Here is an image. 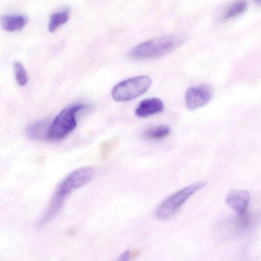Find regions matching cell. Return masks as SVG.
Listing matches in <instances>:
<instances>
[{
  "instance_id": "obj_1",
  "label": "cell",
  "mask_w": 261,
  "mask_h": 261,
  "mask_svg": "<svg viewBox=\"0 0 261 261\" xmlns=\"http://www.w3.org/2000/svg\"><path fill=\"white\" fill-rule=\"evenodd\" d=\"M94 173L92 167L85 166L75 169L67 175L57 188L42 221L44 223L50 221L61 210L68 195L91 180Z\"/></svg>"
},
{
  "instance_id": "obj_2",
  "label": "cell",
  "mask_w": 261,
  "mask_h": 261,
  "mask_svg": "<svg viewBox=\"0 0 261 261\" xmlns=\"http://www.w3.org/2000/svg\"><path fill=\"white\" fill-rule=\"evenodd\" d=\"M184 41V37L180 35L160 36L137 45L130 50L129 55L132 58L138 60L158 58L176 49Z\"/></svg>"
},
{
  "instance_id": "obj_3",
  "label": "cell",
  "mask_w": 261,
  "mask_h": 261,
  "mask_svg": "<svg viewBox=\"0 0 261 261\" xmlns=\"http://www.w3.org/2000/svg\"><path fill=\"white\" fill-rule=\"evenodd\" d=\"M87 107L85 104L74 103L65 108L50 123L47 140L57 141L66 137L76 125V113Z\"/></svg>"
},
{
  "instance_id": "obj_4",
  "label": "cell",
  "mask_w": 261,
  "mask_h": 261,
  "mask_svg": "<svg viewBox=\"0 0 261 261\" xmlns=\"http://www.w3.org/2000/svg\"><path fill=\"white\" fill-rule=\"evenodd\" d=\"M151 84L152 80L148 76L132 77L115 86L112 91V96L117 101L130 100L145 93Z\"/></svg>"
},
{
  "instance_id": "obj_5",
  "label": "cell",
  "mask_w": 261,
  "mask_h": 261,
  "mask_svg": "<svg viewBox=\"0 0 261 261\" xmlns=\"http://www.w3.org/2000/svg\"><path fill=\"white\" fill-rule=\"evenodd\" d=\"M206 182H198L187 186L171 195L159 206L155 216L159 219H166L173 215L193 194L204 187Z\"/></svg>"
},
{
  "instance_id": "obj_6",
  "label": "cell",
  "mask_w": 261,
  "mask_h": 261,
  "mask_svg": "<svg viewBox=\"0 0 261 261\" xmlns=\"http://www.w3.org/2000/svg\"><path fill=\"white\" fill-rule=\"evenodd\" d=\"M213 94L212 88L206 84L189 87L185 94V103L190 110H195L206 105Z\"/></svg>"
},
{
  "instance_id": "obj_7",
  "label": "cell",
  "mask_w": 261,
  "mask_h": 261,
  "mask_svg": "<svg viewBox=\"0 0 261 261\" xmlns=\"http://www.w3.org/2000/svg\"><path fill=\"white\" fill-rule=\"evenodd\" d=\"M250 194L246 190H236L230 191L226 198V203L236 212L244 214L249 203Z\"/></svg>"
},
{
  "instance_id": "obj_8",
  "label": "cell",
  "mask_w": 261,
  "mask_h": 261,
  "mask_svg": "<svg viewBox=\"0 0 261 261\" xmlns=\"http://www.w3.org/2000/svg\"><path fill=\"white\" fill-rule=\"evenodd\" d=\"M164 108V103L160 99L146 98L140 102L135 113L138 117L145 118L162 112Z\"/></svg>"
},
{
  "instance_id": "obj_9",
  "label": "cell",
  "mask_w": 261,
  "mask_h": 261,
  "mask_svg": "<svg viewBox=\"0 0 261 261\" xmlns=\"http://www.w3.org/2000/svg\"><path fill=\"white\" fill-rule=\"evenodd\" d=\"M27 22L28 18L23 15H4L1 19L2 28L9 32L21 31Z\"/></svg>"
},
{
  "instance_id": "obj_10",
  "label": "cell",
  "mask_w": 261,
  "mask_h": 261,
  "mask_svg": "<svg viewBox=\"0 0 261 261\" xmlns=\"http://www.w3.org/2000/svg\"><path fill=\"white\" fill-rule=\"evenodd\" d=\"M50 125V123H49L47 121L42 120L36 122L25 128V135L28 138L33 140L47 139Z\"/></svg>"
},
{
  "instance_id": "obj_11",
  "label": "cell",
  "mask_w": 261,
  "mask_h": 261,
  "mask_svg": "<svg viewBox=\"0 0 261 261\" xmlns=\"http://www.w3.org/2000/svg\"><path fill=\"white\" fill-rule=\"evenodd\" d=\"M248 7L245 0H239L230 4L225 10L223 16L224 20H229L238 17L243 14Z\"/></svg>"
},
{
  "instance_id": "obj_12",
  "label": "cell",
  "mask_w": 261,
  "mask_h": 261,
  "mask_svg": "<svg viewBox=\"0 0 261 261\" xmlns=\"http://www.w3.org/2000/svg\"><path fill=\"white\" fill-rule=\"evenodd\" d=\"M170 133V127L167 125L162 124L146 129L143 132V136L147 139L160 140L166 138Z\"/></svg>"
},
{
  "instance_id": "obj_13",
  "label": "cell",
  "mask_w": 261,
  "mask_h": 261,
  "mask_svg": "<svg viewBox=\"0 0 261 261\" xmlns=\"http://www.w3.org/2000/svg\"><path fill=\"white\" fill-rule=\"evenodd\" d=\"M69 9L53 13L50 16L48 29L50 33L55 32L59 27L66 23L69 18Z\"/></svg>"
},
{
  "instance_id": "obj_14",
  "label": "cell",
  "mask_w": 261,
  "mask_h": 261,
  "mask_svg": "<svg viewBox=\"0 0 261 261\" xmlns=\"http://www.w3.org/2000/svg\"><path fill=\"white\" fill-rule=\"evenodd\" d=\"M15 79L20 86L26 84L28 81L27 72L22 64L19 62H16L13 64Z\"/></svg>"
},
{
  "instance_id": "obj_15",
  "label": "cell",
  "mask_w": 261,
  "mask_h": 261,
  "mask_svg": "<svg viewBox=\"0 0 261 261\" xmlns=\"http://www.w3.org/2000/svg\"><path fill=\"white\" fill-rule=\"evenodd\" d=\"M115 146V144L113 142H105L101 146L100 150H101V157L102 160H105L114 147Z\"/></svg>"
},
{
  "instance_id": "obj_16",
  "label": "cell",
  "mask_w": 261,
  "mask_h": 261,
  "mask_svg": "<svg viewBox=\"0 0 261 261\" xmlns=\"http://www.w3.org/2000/svg\"><path fill=\"white\" fill-rule=\"evenodd\" d=\"M130 253L129 251H126L123 252L119 257V260H128L130 258Z\"/></svg>"
},
{
  "instance_id": "obj_17",
  "label": "cell",
  "mask_w": 261,
  "mask_h": 261,
  "mask_svg": "<svg viewBox=\"0 0 261 261\" xmlns=\"http://www.w3.org/2000/svg\"><path fill=\"white\" fill-rule=\"evenodd\" d=\"M139 254V252L137 250H134L130 253V258L134 259L136 258Z\"/></svg>"
},
{
  "instance_id": "obj_18",
  "label": "cell",
  "mask_w": 261,
  "mask_h": 261,
  "mask_svg": "<svg viewBox=\"0 0 261 261\" xmlns=\"http://www.w3.org/2000/svg\"><path fill=\"white\" fill-rule=\"evenodd\" d=\"M254 2L257 5L261 6V0H254Z\"/></svg>"
}]
</instances>
